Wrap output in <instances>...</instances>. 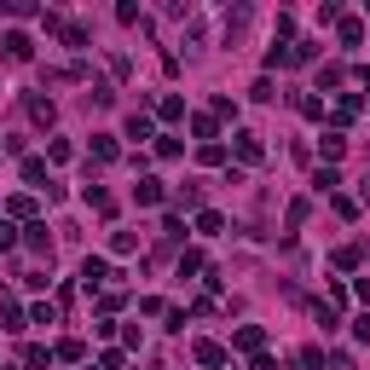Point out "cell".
Masks as SVG:
<instances>
[{
  "instance_id": "6da1fadb",
  "label": "cell",
  "mask_w": 370,
  "mask_h": 370,
  "mask_svg": "<svg viewBox=\"0 0 370 370\" xmlns=\"http://www.w3.org/2000/svg\"><path fill=\"white\" fill-rule=\"evenodd\" d=\"M231 151H238L243 168H255V162L266 157V151H260V133H238V139H231Z\"/></svg>"
},
{
  "instance_id": "7a4b0ae2",
  "label": "cell",
  "mask_w": 370,
  "mask_h": 370,
  "mask_svg": "<svg viewBox=\"0 0 370 370\" xmlns=\"http://www.w3.org/2000/svg\"><path fill=\"white\" fill-rule=\"evenodd\" d=\"M0 46H6V58H12V64H29V58H35V41H29L23 29H12V35L0 41Z\"/></svg>"
},
{
  "instance_id": "3957f363",
  "label": "cell",
  "mask_w": 370,
  "mask_h": 370,
  "mask_svg": "<svg viewBox=\"0 0 370 370\" xmlns=\"http://www.w3.org/2000/svg\"><path fill=\"white\" fill-rule=\"evenodd\" d=\"M359 110H364V99H359V92H342V99H336V110H330V122H336V133H342V127H347V122H353Z\"/></svg>"
},
{
  "instance_id": "277c9868",
  "label": "cell",
  "mask_w": 370,
  "mask_h": 370,
  "mask_svg": "<svg viewBox=\"0 0 370 370\" xmlns=\"http://www.w3.org/2000/svg\"><path fill=\"white\" fill-rule=\"evenodd\" d=\"M29 122H35V127H53V122H58V105L41 99V92H29Z\"/></svg>"
},
{
  "instance_id": "5b68a950",
  "label": "cell",
  "mask_w": 370,
  "mask_h": 370,
  "mask_svg": "<svg viewBox=\"0 0 370 370\" xmlns=\"http://www.w3.org/2000/svg\"><path fill=\"white\" fill-rule=\"evenodd\" d=\"M231 342H238L243 353H266V330H260V324H243V330L231 336Z\"/></svg>"
},
{
  "instance_id": "8992f818",
  "label": "cell",
  "mask_w": 370,
  "mask_h": 370,
  "mask_svg": "<svg viewBox=\"0 0 370 370\" xmlns=\"http://www.w3.org/2000/svg\"><path fill=\"white\" fill-rule=\"evenodd\" d=\"M133 203H139V208H157V203H162V179H139V185H133Z\"/></svg>"
},
{
  "instance_id": "52a82bcc",
  "label": "cell",
  "mask_w": 370,
  "mask_h": 370,
  "mask_svg": "<svg viewBox=\"0 0 370 370\" xmlns=\"http://www.w3.org/2000/svg\"><path fill=\"white\" fill-rule=\"evenodd\" d=\"M105 278H110V266H105L99 255H87V260H81V284H87V290H99Z\"/></svg>"
},
{
  "instance_id": "ba28073f",
  "label": "cell",
  "mask_w": 370,
  "mask_h": 370,
  "mask_svg": "<svg viewBox=\"0 0 370 370\" xmlns=\"http://www.w3.org/2000/svg\"><path fill=\"white\" fill-rule=\"evenodd\" d=\"M191 353H197V364H208V370H220V364H226V347H220V342H197Z\"/></svg>"
},
{
  "instance_id": "9c48e42d",
  "label": "cell",
  "mask_w": 370,
  "mask_h": 370,
  "mask_svg": "<svg viewBox=\"0 0 370 370\" xmlns=\"http://www.w3.org/2000/svg\"><path fill=\"white\" fill-rule=\"evenodd\" d=\"M92 157H99V162H116V157H122V145H116L110 133H92Z\"/></svg>"
},
{
  "instance_id": "30bf717a",
  "label": "cell",
  "mask_w": 370,
  "mask_h": 370,
  "mask_svg": "<svg viewBox=\"0 0 370 370\" xmlns=\"http://www.w3.org/2000/svg\"><path fill=\"white\" fill-rule=\"evenodd\" d=\"M318 58V46L312 41H295V46H284V64H312Z\"/></svg>"
},
{
  "instance_id": "8fae6325",
  "label": "cell",
  "mask_w": 370,
  "mask_h": 370,
  "mask_svg": "<svg viewBox=\"0 0 370 370\" xmlns=\"http://www.w3.org/2000/svg\"><path fill=\"white\" fill-rule=\"evenodd\" d=\"M0 330H23V307L18 301H0Z\"/></svg>"
},
{
  "instance_id": "7c38bea8",
  "label": "cell",
  "mask_w": 370,
  "mask_h": 370,
  "mask_svg": "<svg viewBox=\"0 0 370 370\" xmlns=\"http://www.w3.org/2000/svg\"><path fill=\"white\" fill-rule=\"evenodd\" d=\"M157 116H162V122H185V99H174V92H168V99H157Z\"/></svg>"
},
{
  "instance_id": "4fadbf2b",
  "label": "cell",
  "mask_w": 370,
  "mask_h": 370,
  "mask_svg": "<svg viewBox=\"0 0 370 370\" xmlns=\"http://www.w3.org/2000/svg\"><path fill=\"white\" fill-rule=\"evenodd\" d=\"M336 35H342V46H359V41H364V23H359V18H342Z\"/></svg>"
},
{
  "instance_id": "5bb4252c",
  "label": "cell",
  "mask_w": 370,
  "mask_h": 370,
  "mask_svg": "<svg viewBox=\"0 0 370 370\" xmlns=\"http://www.w3.org/2000/svg\"><path fill=\"white\" fill-rule=\"evenodd\" d=\"M53 359H64V364H81V359H87V347L70 336V342H58V347H53Z\"/></svg>"
},
{
  "instance_id": "9a60e30c",
  "label": "cell",
  "mask_w": 370,
  "mask_h": 370,
  "mask_svg": "<svg viewBox=\"0 0 370 370\" xmlns=\"http://www.w3.org/2000/svg\"><path fill=\"white\" fill-rule=\"evenodd\" d=\"M23 243H29L35 255H46V260H53V243H46V226H41V220L29 226V238H23Z\"/></svg>"
},
{
  "instance_id": "2e32d148",
  "label": "cell",
  "mask_w": 370,
  "mask_h": 370,
  "mask_svg": "<svg viewBox=\"0 0 370 370\" xmlns=\"http://www.w3.org/2000/svg\"><path fill=\"white\" fill-rule=\"evenodd\" d=\"M23 364H29V370H46V364H53V347H41V342L23 347Z\"/></svg>"
},
{
  "instance_id": "e0dca14e",
  "label": "cell",
  "mask_w": 370,
  "mask_h": 370,
  "mask_svg": "<svg viewBox=\"0 0 370 370\" xmlns=\"http://www.w3.org/2000/svg\"><path fill=\"white\" fill-rule=\"evenodd\" d=\"M347 157V139L342 133H324V162H342Z\"/></svg>"
},
{
  "instance_id": "ac0fdd59",
  "label": "cell",
  "mask_w": 370,
  "mask_h": 370,
  "mask_svg": "<svg viewBox=\"0 0 370 370\" xmlns=\"http://www.w3.org/2000/svg\"><path fill=\"white\" fill-rule=\"evenodd\" d=\"M336 185H342V179H336V168H318V174H312V191H318V197H330Z\"/></svg>"
},
{
  "instance_id": "d6986e66",
  "label": "cell",
  "mask_w": 370,
  "mask_h": 370,
  "mask_svg": "<svg viewBox=\"0 0 370 370\" xmlns=\"http://www.w3.org/2000/svg\"><path fill=\"white\" fill-rule=\"evenodd\" d=\"M197 162L203 168H220L226 162V145H220V139H214V145H197Z\"/></svg>"
},
{
  "instance_id": "ffe728a7",
  "label": "cell",
  "mask_w": 370,
  "mask_h": 370,
  "mask_svg": "<svg viewBox=\"0 0 370 370\" xmlns=\"http://www.w3.org/2000/svg\"><path fill=\"white\" fill-rule=\"evenodd\" d=\"M6 214H12V220H29V226H35V197H12V203H6Z\"/></svg>"
},
{
  "instance_id": "44dd1931",
  "label": "cell",
  "mask_w": 370,
  "mask_h": 370,
  "mask_svg": "<svg viewBox=\"0 0 370 370\" xmlns=\"http://www.w3.org/2000/svg\"><path fill=\"white\" fill-rule=\"evenodd\" d=\"M127 139H151V116H145V110L127 116Z\"/></svg>"
},
{
  "instance_id": "7402d4cb",
  "label": "cell",
  "mask_w": 370,
  "mask_h": 370,
  "mask_svg": "<svg viewBox=\"0 0 370 370\" xmlns=\"http://www.w3.org/2000/svg\"><path fill=\"white\" fill-rule=\"evenodd\" d=\"M23 179L41 185V179H46V157H23Z\"/></svg>"
},
{
  "instance_id": "603a6c76",
  "label": "cell",
  "mask_w": 370,
  "mask_h": 370,
  "mask_svg": "<svg viewBox=\"0 0 370 370\" xmlns=\"http://www.w3.org/2000/svg\"><path fill=\"white\" fill-rule=\"evenodd\" d=\"M301 105V116H312V122H324V99H318V92H307V99H295Z\"/></svg>"
},
{
  "instance_id": "cb8c5ba5",
  "label": "cell",
  "mask_w": 370,
  "mask_h": 370,
  "mask_svg": "<svg viewBox=\"0 0 370 370\" xmlns=\"http://www.w3.org/2000/svg\"><path fill=\"white\" fill-rule=\"evenodd\" d=\"M191 133L203 139V145H214V116H191Z\"/></svg>"
},
{
  "instance_id": "d4e9b609",
  "label": "cell",
  "mask_w": 370,
  "mask_h": 370,
  "mask_svg": "<svg viewBox=\"0 0 370 370\" xmlns=\"http://www.w3.org/2000/svg\"><path fill=\"white\" fill-rule=\"evenodd\" d=\"M220 226H226V220H220L214 208H203V214H197V231H203V238H214V231H220Z\"/></svg>"
},
{
  "instance_id": "484cf974",
  "label": "cell",
  "mask_w": 370,
  "mask_h": 370,
  "mask_svg": "<svg viewBox=\"0 0 370 370\" xmlns=\"http://www.w3.org/2000/svg\"><path fill=\"white\" fill-rule=\"evenodd\" d=\"M179 208H203V185H179Z\"/></svg>"
},
{
  "instance_id": "4316f807",
  "label": "cell",
  "mask_w": 370,
  "mask_h": 370,
  "mask_svg": "<svg viewBox=\"0 0 370 370\" xmlns=\"http://www.w3.org/2000/svg\"><path fill=\"white\" fill-rule=\"evenodd\" d=\"M70 151H75L70 139H53V145H46V162H70Z\"/></svg>"
},
{
  "instance_id": "83f0119b",
  "label": "cell",
  "mask_w": 370,
  "mask_h": 370,
  "mask_svg": "<svg viewBox=\"0 0 370 370\" xmlns=\"http://www.w3.org/2000/svg\"><path fill=\"white\" fill-rule=\"evenodd\" d=\"M191 272H203V255H197V249H185V255H179V278H191Z\"/></svg>"
},
{
  "instance_id": "f1b7e54d",
  "label": "cell",
  "mask_w": 370,
  "mask_h": 370,
  "mask_svg": "<svg viewBox=\"0 0 370 370\" xmlns=\"http://www.w3.org/2000/svg\"><path fill=\"white\" fill-rule=\"evenodd\" d=\"M110 249H116V255H133V249H139V238H133V231H116Z\"/></svg>"
},
{
  "instance_id": "f546056e",
  "label": "cell",
  "mask_w": 370,
  "mask_h": 370,
  "mask_svg": "<svg viewBox=\"0 0 370 370\" xmlns=\"http://www.w3.org/2000/svg\"><path fill=\"white\" fill-rule=\"evenodd\" d=\"M249 99H260V105H272V99H278V92H272V81H266V75H260V81H255V87H249Z\"/></svg>"
},
{
  "instance_id": "4dcf8cb0",
  "label": "cell",
  "mask_w": 370,
  "mask_h": 370,
  "mask_svg": "<svg viewBox=\"0 0 370 370\" xmlns=\"http://www.w3.org/2000/svg\"><path fill=\"white\" fill-rule=\"evenodd\" d=\"M318 87H342V64H324L318 70Z\"/></svg>"
},
{
  "instance_id": "1f68e13d",
  "label": "cell",
  "mask_w": 370,
  "mask_h": 370,
  "mask_svg": "<svg viewBox=\"0 0 370 370\" xmlns=\"http://www.w3.org/2000/svg\"><path fill=\"white\" fill-rule=\"evenodd\" d=\"M116 23H145V18H139V6H133V0H122V6H116Z\"/></svg>"
},
{
  "instance_id": "d6a6232c",
  "label": "cell",
  "mask_w": 370,
  "mask_h": 370,
  "mask_svg": "<svg viewBox=\"0 0 370 370\" xmlns=\"http://www.w3.org/2000/svg\"><path fill=\"white\" fill-rule=\"evenodd\" d=\"M53 318H58V312L46 307V301H35V307H29V324H53Z\"/></svg>"
},
{
  "instance_id": "836d02e7",
  "label": "cell",
  "mask_w": 370,
  "mask_h": 370,
  "mask_svg": "<svg viewBox=\"0 0 370 370\" xmlns=\"http://www.w3.org/2000/svg\"><path fill=\"white\" fill-rule=\"evenodd\" d=\"M307 208H312V203H307V197H295V203H290V214H284V220H290V226H301V220H307Z\"/></svg>"
},
{
  "instance_id": "e575fe53",
  "label": "cell",
  "mask_w": 370,
  "mask_h": 370,
  "mask_svg": "<svg viewBox=\"0 0 370 370\" xmlns=\"http://www.w3.org/2000/svg\"><path fill=\"white\" fill-rule=\"evenodd\" d=\"M301 364L307 370H324V347H301Z\"/></svg>"
},
{
  "instance_id": "d590c367",
  "label": "cell",
  "mask_w": 370,
  "mask_h": 370,
  "mask_svg": "<svg viewBox=\"0 0 370 370\" xmlns=\"http://www.w3.org/2000/svg\"><path fill=\"white\" fill-rule=\"evenodd\" d=\"M353 336H359V342H370V312H359V318H353Z\"/></svg>"
},
{
  "instance_id": "8d00e7d4",
  "label": "cell",
  "mask_w": 370,
  "mask_h": 370,
  "mask_svg": "<svg viewBox=\"0 0 370 370\" xmlns=\"http://www.w3.org/2000/svg\"><path fill=\"white\" fill-rule=\"evenodd\" d=\"M249 370H284V364H278L272 353H255V364H249Z\"/></svg>"
},
{
  "instance_id": "74e56055",
  "label": "cell",
  "mask_w": 370,
  "mask_h": 370,
  "mask_svg": "<svg viewBox=\"0 0 370 370\" xmlns=\"http://www.w3.org/2000/svg\"><path fill=\"white\" fill-rule=\"evenodd\" d=\"M353 295L364 301V312H370V278H359V284H353Z\"/></svg>"
},
{
  "instance_id": "f35d334b",
  "label": "cell",
  "mask_w": 370,
  "mask_h": 370,
  "mask_svg": "<svg viewBox=\"0 0 370 370\" xmlns=\"http://www.w3.org/2000/svg\"><path fill=\"white\" fill-rule=\"evenodd\" d=\"M12 243H18V231H12L6 220H0V249H12Z\"/></svg>"
},
{
  "instance_id": "ab89813d",
  "label": "cell",
  "mask_w": 370,
  "mask_h": 370,
  "mask_svg": "<svg viewBox=\"0 0 370 370\" xmlns=\"http://www.w3.org/2000/svg\"><path fill=\"white\" fill-rule=\"evenodd\" d=\"M330 370H359V364H353L347 353H336V359H330Z\"/></svg>"
},
{
  "instance_id": "60d3db41",
  "label": "cell",
  "mask_w": 370,
  "mask_h": 370,
  "mask_svg": "<svg viewBox=\"0 0 370 370\" xmlns=\"http://www.w3.org/2000/svg\"><path fill=\"white\" fill-rule=\"evenodd\" d=\"M359 203H364V208H370V179H359Z\"/></svg>"
}]
</instances>
